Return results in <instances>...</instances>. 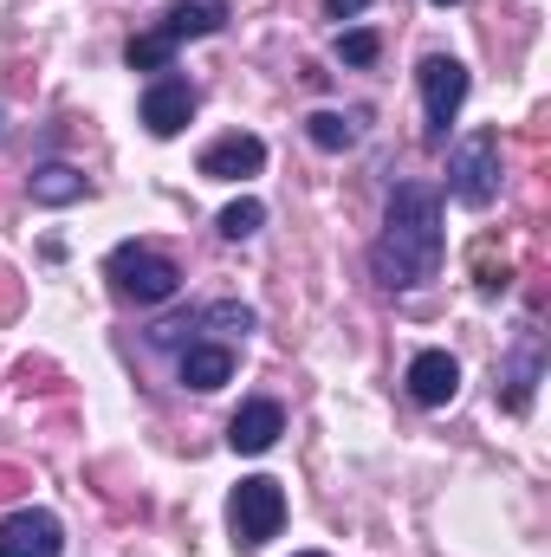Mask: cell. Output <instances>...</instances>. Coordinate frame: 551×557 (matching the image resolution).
I'll use <instances>...</instances> for the list:
<instances>
[{
	"label": "cell",
	"mask_w": 551,
	"mask_h": 557,
	"mask_svg": "<svg viewBox=\"0 0 551 557\" xmlns=\"http://www.w3.org/2000/svg\"><path fill=\"white\" fill-rule=\"evenodd\" d=\"M441 195L428 182H403L390 195V214H383V240L370 247V273L383 278L390 292H415L441 273Z\"/></svg>",
	"instance_id": "6da1fadb"
},
{
	"label": "cell",
	"mask_w": 551,
	"mask_h": 557,
	"mask_svg": "<svg viewBox=\"0 0 551 557\" xmlns=\"http://www.w3.org/2000/svg\"><path fill=\"white\" fill-rule=\"evenodd\" d=\"M448 195L461 208H493V195H500V131H467L448 149Z\"/></svg>",
	"instance_id": "7a4b0ae2"
},
{
	"label": "cell",
	"mask_w": 551,
	"mask_h": 557,
	"mask_svg": "<svg viewBox=\"0 0 551 557\" xmlns=\"http://www.w3.org/2000/svg\"><path fill=\"white\" fill-rule=\"evenodd\" d=\"M111 285H118V298H131V305H169L175 292H182V273H175V260H162V253H149L137 240H124L118 253H111Z\"/></svg>",
	"instance_id": "3957f363"
},
{
	"label": "cell",
	"mask_w": 551,
	"mask_h": 557,
	"mask_svg": "<svg viewBox=\"0 0 551 557\" xmlns=\"http://www.w3.org/2000/svg\"><path fill=\"white\" fill-rule=\"evenodd\" d=\"M228 525H234V545H241V552H260L267 539H279V525H285V493H279V480H267V473L241 480L234 499H228Z\"/></svg>",
	"instance_id": "277c9868"
},
{
	"label": "cell",
	"mask_w": 551,
	"mask_h": 557,
	"mask_svg": "<svg viewBox=\"0 0 551 557\" xmlns=\"http://www.w3.org/2000/svg\"><path fill=\"white\" fill-rule=\"evenodd\" d=\"M415 85H421L428 143H441V137H448V124L461 117V104H467V65H461V59H448V52H428V59L415 65Z\"/></svg>",
	"instance_id": "5b68a950"
},
{
	"label": "cell",
	"mask_w": 551,
	"mask_h": 557,
	"mask_svg": "<svg viewBox=\"0 0 551 557\" xmlns=\"http://www.w3.org/2000/svg\"><path fill=\"white\" fill-rule=\"evenodd\" d=\"M65 552V532L52 512H7L0 519V557H59Z\"/></svg>",
	"instance_id": "8992f818"
},
{
	"label": "cell",
	"mask_w": 551,
	"mask_h": 557,
	"mask_svg": "<svg viewBox=\"0 0 551 557\" xmlns=\"http://www.w3.org/2000/svg\"><path fill=\"white\" fill-rule=\"evenodd\" d=\"M188 117H195L188 78H156V85L143 91V131H149V137H182Z\"/></svg>",
	"instance_id": "52a82bcc"
},
{
	"label": "cell",
	"mask_w": 551,
	"mask_h": 557,
	"mask_svg": "<svg viewBox=\"0 0 551 557\" xmlns=\"http://www.w3.org/2000/svg\"><path fill=\"white\" fill-rule=\"evenodd\" d=\"M409 396L421 409H448L461 396V363L448 350H415L409 357Z\"/></svg>",
	"instance_id": "ba28073f"
},
{
	"label": "cell",
	"mask_w": 551,
	"mask_h": 557,
	"mask_svg": "<svg viewBox=\"0 0 551 557\" xmlns=\"http://www.w3.org/2000/svg\"><path fill=\"white\" fill-rule=\"evenodd\" d=\"M267 169V143L260 137H221V143H208L201 149V175L208 182H247V175H260Z\"/></svg>",
	"instance_id": "9c48e42d"
},
{
	"label": "cell",
	"mask_w": 551,
	"mask_h": 557,
	"mask_svg": "<svg viewBox=\"0 0 551 557\" xmlns=\"http://www.w3.org/2000/svg\"><path fill=\"white\" fill-rule=\"evenodd\" d=\"M221 26H228V0H175V7H169V20H162L156 33L182 52L188 39H208V33H221Z\"/></svg>",
	"instance_id": "30bf717a"
},
{
	"label": "cell",
	"mask_w": 551,
	"mask_h": 557,
	"mask_svg": "<svg viewBox=\"0 0 551 557\" xmlns=\"http://www.w3.org/2000/svg\"><path fill=\"white\" fill-rule=\"evenodd\" d=\"M279 434H285V409L279 403H247L241 416L228 421V447L234 454H267Z\"/></svg>",
	"instance_id": "8fae6325"
},
{
	"label": "cell",
	"mask_w": 551,
	"mask_h": 557,
	"mask_svg": "<svg viewBox=\"0 0 551 557\" xmlns=\"http://www.w3.org/2000/svg\"><path fill=\"white\" fill-rule=\"evenodd\" d=\"M234 376V350L228 344H188L182 350V383L188 389H221Z\"/></svg>",
	"instance_id": "7c38bea8"
},
{
	"label": "cell",
	"mask_w": 551,
	"mask_h": 557,
	"mask_svg": "<svg viewBox=\"0 0 551 557\" xmlns=\"http://www.w3.org/2000/svg\"><path fill=\"white\" fill-rule=\"evenodd\" d=\"M500 383H506V409H513V416H526L532 383H539V331H526V337H519V357L506 363V376H500Z\"/></svg>",
	"instance_id": "4fadbf2b"
},
{
	"label": "cell",
	"mask_w": 551,
	"mask_h": 557,
	"mask_svg": "<svg viewBox=\"0 0 551 557\" xmlns=\"http://www.w3.org/2000/svg\"><path fill=\"white\" fill-rule=\"evenodd\" d=\"M91 195V182L78 175V169H65V162H46V169H33V201H46V208H65V201H85Z\"/></svg>",
	"instance_id": "5bb4252c"
},
{
	"label": "cell",
	"mask_w": 551,
	"mask_h": 557,
	"mask_svg": "<svg viewBox=\"0 0 551 557\" xmlns=\"http://www.w3.org/2000/svg\"><path fill=\"white\" fill-rule=\"evenodd\" d=\"M305 137L318 143V149H351V143H357V124H351L344 111H311V117H305Z\"/></svg>",
	"instance_id": "9a60e30c"
},
{
	"label": "cell",
	"mask_w": 551,
	"mask_h": 557,
	"mask_svg": "<svg viewBox=\"0 0 551 557\" xmlns=\"http://www.w3.org/2000/svg\"><path fill=\"white\" fill-rule=\"evenodd\" d=\"M124 59H131V72H169V59H175V46H169L162 33H137V39L124 46Z\"/></svg>",
	"instance_id": "2e32d148"
},
{
	"label": "cell",
	"mask_w": 551,
	"mask_h": 557,
	"mask_svg": "<svg viewBox=\"0 0 551 557\" xmlns=\"http://www.w3.org/2000/svg\"><path fill=\"white\" fill-rule=\"evenodd\" d=\"M195 324H208V331H254V311L234 305V298H221V305H201Z\"/></svg>",
	"instance_id": "e0dca14e"
},
{
	"label": "cell",
	"mask_w": 551,
	"mask_h": 557,
	"mask_svg": "<svg viewBox=\"0 0 551 557\" xmlns=\"http://www.w3.org/2000/svg\"><path fill=\"white\" fill-rule=\"evenodd\" d=\"M260 221H267V208H260V201H234V208H221V234H228V240L260 234Z\"/></svg>",
	"instance_id": "ac0fdd59"
},
{
	"label": "cell",
	"mask_w": 551,
	"mask_h": 557,
	"mask_svg": "<svg viewBox=\"0 0 551 557\" xmlns=\"http://www.w3.org/2000/svg\"><path fill=\"white\" fill-rule=\"evenodd\" d=\"M377 52H383V39H377L370 26H364V33H344V39H338V59H344V65H377Z\"/></svg>",
	"instance_id": "d6986e66"
},
{
	"label": "cell",
	"mask_w": 551,
	"mask_h": 557,
	"mask_svg": "<svg viewBox=\"0 0 551 557\" xmlns=\"http://www.w3.org/2000/svg\"><path fill=\"white\" fill-rule=\"evenodd\" d=\"M506 260H500V267H493V260H487V253H480V292H506Z\"/></svg>",
	"instance_id": "ffe728a7"
},
{
	"label": "cell",
	"mask_w": 551,
	"mask_h": 557,
	"mask_svg": "<svg viewBox=\"0 0 551 557\" xmlns=\"http://www.w3.org/2000/svg\"><path fill=\"white\" fill-rule=\"evenodd\" d=\"M364 7H370V0H325V13H331V20H357Z\"/></svg>",
	"instance_id": "44dd1931"
},
{
	"label": "cell",
	"mask_w": 551,
	"mask_h": 557,
	"mask_svg": "<svg viewBox=\"0 0 551 557\" xmlns=\"http://www.w3.org/2000/svg\"><path fill=\"white\" fill-rule=\"evenodd\" d=\"M298 557H325V552H298Z\"/></svg>",
	"instance_id": "7402d4cb"
},
{
	"label": "cell",
	"mask_w": 551,
	"mask_h": 557,
	"mask_svg": "<svg viewBox=\"0 0 551 557\" xmlns=\"http://www.w3.org/2000/svg\"><path fill=\"white\" fill-rule=\"evenodd\" d=\"M434 7H454V0H434Z\"/></svg>",
	"instance_id": "603a6c76"
}]
</instances>
